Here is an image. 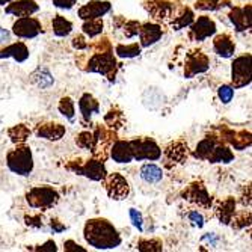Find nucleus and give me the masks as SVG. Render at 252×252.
Wrapping results in <instances>:
<instances>
[{
	"mask_svg": "<svg viewBox=\"0 0 252 252\" xmlns=\"http://www.w3.org/2000/svg\"><path fill=\"white\" fill-rule=\"evenodd\" d=\"M237 207V201L236 198L233 196H226L225 199L219 201L216 204V207H215V215L216 218L219 219L220 223L223 225H230L231 223V219L234 218V215L237 213L236 210Z\"/></svg>",
	"mask_w": 252,
	"mask_h": 252,
	"instance_id": "nucleus-22",
	"label": "nucleus"
},
{
	"mask_svg": "<svg viewBox=\"0 0 252 252\" xmlns=\"http://www.w3.org/2000/svg\"><path fill=\"white\" fill-rule=\"evenodd\" d=\"M141 178L147 185H157L163 178V169L156 163H145L141 166Z\"/></svg>",
	"mask_w": 252,
	"mask_h": 252,
	"instance_id": "nucleus-29",
	"label": "nucleus"
},
{
	"mask_svg": "<svg viewBox=\"0 0 252 252\" xmlns=\"http://www.w3.org/2000/svg\"><path fill=\"white\" fill-rule=\"evenodd\" d=\"M104 124H106V127H109L112 130L121 128L123 124H124V115H123V112L118 107L110 109L106 113V117H104Z\"/></svg>",
	"mask_w": 252,
	"mask_h": 252,
	"instance_id": "nucleus-35",
	"label": "nucleus"
},
{
	"mask_svg": "<svg viewBox=\"0 0 252 252\" xmlns=\"http://www.w3.org/2000/svg\"><path fill=\"white\" fill-rule=\"evenodd\" d=\"M234 88L231 85H222L218 88V97L222 104H230L234 98Z\"/></svg>",
	"mask_w": 252,
	"mask_h": 252,
	"instance_id": "nucleus-40",
	"label": "nucleus"
},
{
	"mask_svg": "<svg viewBox=\"0 0 252 252\" xmlns=\"http://www.w3.org/2000/svg\"><path fill=\"white\" fill-rule=\"evenodd\" d=\"M188 219H189V222H190L193 226H196V228H202L204 223H205V219H204L202 213L198 212V210H190V212L188 213Z\"/></svg>",
	"mask_w": 252,
	"mask_h": 252,
	"instance_id": "nucleus-44",
	"label": "nucleus"
},
{
	"mask_svg": "<svg viewBox=\"0 0 252 252\" xmlns=\"http://www.w3.org/2000/svg\"><path fill=\"white\" fill-rule=\"evenodd\" d=\"M14 59L17 62H25L29 58V49L25 42H14L6 44V47L0 49V59Z\"/></svg>",
	"mask_w": 252,
	"mask_h": 252,
	"instance_id": "nucleus-25",
	"label": "nucleus"
},
{
	"mask_svg": "<svg viewBox=\"0 0 252 252\" xmlns=\"http://www.w3.org/2000/svg\"><path fill=\"white\" fill-rule=\"evenodd\" d=\"M145 9L156 21H169L177 11V6L169 0H148Z\"/></svg>",
	"mask_w": 252,
	"mask_h": 252,
	"instance_id": "nucleus-14",
	"label": "nucleus"
},
{
	"mask_svg": "<svg viewBox=\"0 0 252 252\" xmlns=\"http://www.w3.org/2000/svg\"><path fill=\"white\" fill-rule=\"evenodd\" d=\"M58 110L66 120H73L76 115V103L71 97H62L58 104Z\"/></svg>",
	"mask_w": 252,
	"mask_h": 252,
	"instance_id": "nucleus-38",
	"label": "nucleus"
},
{
	"mask_svg": "<svg viewBox=\"0 0 252 252\" xmlns=\"http://www.w3.org/2000/svg\"><path fill=\"white\" fill-rule=\"evenodd\" d=\"M59 193L52 186H35L26 192V201L29 207L36 210H50L59 202Z\"/></svg>",
	"mask_w": 252,
	"mask_h": 252,
	"instance_id": "nucleus-4",
	"label": "nucleus"
},
{
	"mask_svg": "<svg viewBox=\"0 0 252 252\" xmlns=\"http://www.w3.org/2000/svg\"><path fill=\"white\" fill-rule=\"evenodd\" d=\"M126 38H134L137 33H139L141 29V21H136V20H126L124 25L121 26Z\"/></svg>",
	"mask_w": 252,
	"mask_h": 252,
	"instance_id": "nucleus-41",
	"label": "nucleus"
},
{
	"mask_svg": "<svg viewBox=\"0 0 252 252\" xmlns=\"http://www.w3.org/2000/svg\"><path fill=\"white\" fill-rule=\"evenodd\" d=\"M66 128L63 124L61 123H55V121H42L39 124H36L35 127V134L41 139H47V141H61L65 136Z\"/></svg>",
	"mask_w": 252,
	"mask_h": 252,
	"instance_id": "nucleus-16",
	"label": "nucleus"
},
{
	"mask_svg": "<svg viewBox=\"0 0 252 252\" xmlns=\"http://www.w3.org/2000/svg\"><path fill=\"white\" fill-rule=\"evenodd\" d=\"M109 156L113 158V162L120 165H127L133 162V153L130 148L128 141H113V144L109 148Z\"/></svg>",
	"mask_w": 252,
	"mask_h": 252,
	"instance_id": "nucleus-23",
	"label": "nucleus"
},
{
	"mask_svg": "<svg viewBox=\"0 0 252 252\" xmlns=\"http://www.w3.org/2000/svg\"><path fill=\"white\" fill-rule=\"evenodd\" d=\"M220 134H218L220 139L228 144L230 147H233L237 151H243L246 148L251 147V131L249 130H230L226 127H220Z\"/></svg>",
	"mask_w": 252,
	"mask_h": 252,
	"instance_id": "nucleus-13",
	"label": "nucleus"
},
{
	"mask_svg": "<svg viewBox=\"0 0 252 252\" xmlns=\"http://www.w3.org/2000/svg\"><path fill=\"white\" fill-rule=\"evenodd\" d=\"M6 166L15 175H31L33 171V156L31 147H28L26 144H21L9 150L6 154Z\"/></svg>",
	"mask_w": 252,
	"mask_h": 252,
	"instance_id": "nucleus-2",
	"label": "nucleus"
},
{
	"mask_svg": "<svg viewBox=\"0 0 252 252\" xmlns=\"http://www.w3.org/2000/svg\"><path fill=\"white\" fill-rule=\"evenodd\" d=\"M79 109H80L82 121L85 124H89L91 118H93L95 113H100V103L93 94L85 93L79 100Z\"/></svg>",
	"mask_w": 252,
	"mask_h": 252,
	"instance_id": "nucleus-24",
	"label": "nucleus"
},
{
	"mask_svg": "<svg viewBox=\"0 0 252 252\" xmlns=\"http://www.w3.org/2000/svg\"><path fill=\"white\" fill-rule=\"evenodd\" d=\"M31 80L41 89H49L50 86H53L55 79L52 76V73L47 70V68H38L36 71L32 73Z\"/></svg>",
	"mask_w": 252,
	"mask_h": 252,
	"instance_id": "nucleus-33",
	"label": "nucleus"
},
{
	"mask_svg": "<svg viewBox=\"0 0 252 252\" xmlns=\"http://www.w3.org/2000/svg\"><path fill=\"white\" fill-rule=\"evenodd\" d=\"M233 160H234V153L223 141H220L216 145V148L213 150V153H212V156L207 162H210V163H231Z\"/></svg>",
	"mask_w": 252,
	"mask_h": 252,
	"instance_id": "nucleus-28",
	"label": "nucleus"
},
{
	"mask_svg": "<svg viewBox=\"0 0 252 252\" xmlns=\"http://www.w3.org/2000/svg\"><path fill=\"white\" fill-rule=\"evenodd\" d=\"M128 216H130V220H131L133 226L139 233H142L144 231V218H142V213L139 210H136V209H130L128 210Z\"/></svg>",
	"mask_w": 252,
	"mask_h": 252,
	"instance_id": "nucleus-43",
	"label": "nucleus"
},
{
	"mask_svg": "<svg viewBox=\"0 0 252 252\" xmlns=\"http://www.w3.org/2000/svg\"><path fill=\"white\" fill-rule=\"evenodd\" d=\"M76 145L82 150H88L93 153V150L95 148V137H94V133L93 131H88V130H83L77 134L76 137Z\"/></svg>",
	"mask_w": 252,
	"mask_h": 252,
	"instance_id": "nucleus-36",
	"label": "nucleus"
},
{
	"mask_svg": "<svg viewBox=\"0 0 252 252\" xmlns=\"http://www.w3.org/2000/svg\"><path fill=\"white\" fill-rule=\"evenodd\" d=\"M133 160L142 162V160H150V162H156L162 157V148L153 139V137H134V139L128 141Z\"/></svg>",
	"mask_w": 252,
	"mask_h": 252,
	"instance_id": "nucleus-5",
	"label": "nucleus"
},
{
	"mask_svg": "<svg viewBox=\"0 0 252 252\" xmlns=\"http://www.w3.org/2000/svg\"><path fill=\"white\" fill-rule=\"evenodd\" d=\"M32 251H49V252H56L58 251V246L55 243V240H47L44 242L42 245L36 246V248H31Z\"/></svg>",
	"mask_w": 252,
	"mask_h": 252,
	"instance_id": "nucleus-49",
	"label": "nucleus"
},
{
	"mask_svg": "<svg viewBox=\"0 0 252 252\" xmlns=\"http://www.w3.org/2000/svg\"><path fill=\"white\" fill-rule=\"evenodd\" d=\"M63 251L65 252H86L83 246L76 243L74 240H65L63 242Z\"/></svg>",
	"mask_w": 252,
	"mask_h": 252,
	"instance_id": "nucleus-47",
	"label": "nucleus"
},
{
	"mask_svg": "<svg viewBox=\"0 0 252 252\" xmlns=\"http://www.w3.org/2000/svg\"><path fill=\"white\" fill-rule=\"evenodd\" d=\"M210 68V58L199 49H193L186 55L185 61V77L192 79L205 73Z\"/></svg>",
	"mask_w": 252,
	"mask_h": 252,
	"instance_id": "nucleus-9",
	"label": "nucleus"
},
{
	"mask_svg": "<svg viewBox=\"0 0 252 252\" xmlns=\"http://www.w3.org/2000/svg\"><path fill=\"white\" fill-rule=\"evenodd\" d=\"M233 228H236V230H242V228H246V226H249L251 225V212L248 210H245V212H242V213H236L234 215V218L231 219V223H230Z\"/></svg>",
	"mask_w": 252,
	"mask_h": 252,
	"instance_id": "nucleus-39",
	"label": "nucleus"
},
{
	"mask_svg": "<svg viewBox=\"0 0 252 252\" xmlns=\"http://www.w3.org/2000/svg\"><path fill=\"white\" fill-rule=\"evenodd\" d=\"M222 139H220L218 134H213V133L212 134H207L202 141L198 142V145H196V148L193 151V157L195 158H199V160H209L210 156H212V153H213V150L216 148V145Z\"/></svg>",
	"mask_w": 252,
	"mask_h": 252,
	"instance_id": "nucleus-26",
	"label": "nucleus"
},
{
	"mask_svg": "<svg viewBox=\"0 0 252 252\" xmlns=\"http://www.w3.org/2000/svg\"><path fill=\"white\" fill-rule=\"evenodd\" d=\"M137 249L142 252H160V251H163V242L157 237L141 239L137 242Z\"/></svg>",
	"mask_w": 252,
	"mask_h": 252,
	"instance_id": "nucleus-37",
	"label": "nucleus"
},
{
	"mask_svg": "<svg viewBox=\"0 0 252 252\" xmlns=\"http://www.w3.org/2000/svg\"><path fill=\"white\" fill-rule=\"evenodd\" d=\"M251 53L237 56L231 63V86L234 89H242L251 85L252 80V66Z\"/></svg>",
	"mask_w": 252,
	"mask_h": 252,
	"instance_id": "nucleus-6",
	"label": "nucleus"
},
{
	"mask_svg": "<svg viewBox=\"0 0 252 252\" xmlns=\"http://www.w3.org/2000/svg\"><path fill=\"white\" fill-rule=\"evenodd\" d=\"M202 240H209L212 246H216V243H218V237L215 236V233H209V234H205V236L202 237Z\"/></svg>",
	"mask_w": 252,
	"mask_h": 252,
	"instance_id": "nucleus-52",
	"label": "nucleus"
},
{
	"mask_svg": "<svg viewBox=\"0 0 252 252\" xmlns=\"http://www.w3.org/2000/svg\"><path fill=\"white\" fill-rule=\"evenodd\" d=\"M220 6V0H196L195 2V8L199 11H215Z\"/></svg>",
	"mask_w": 252,
	"mask_h": 252,
	"instance_id": "nucleus-42",
	"label": "nucleus"
},
{
	"mask_svg": "<svg viewBox=\"0 0 252 252\" xmlns=\"http://www.w3.org/2000/svg\"><path fill=\"white\" fill-rule=\"evenodd\" d=\"M32 134V130L26 126V124H15L8 130V136L12 144L15 145H21L26 144V141L29 139V136Z\"/></svg>",
	"mask_w": 252,
	"mask_h": 252,
	"instance_id": "nucleus-30",
	"label": "nucleus"
},
{
	"mask_svg": "<svg viewBox=\"0 0 252 252\" xmlns=\"http://www.w3.org/2000/svg\"><path fill=\"white\" fill-rule=\"evenodd\" d=\"M213 50L218 56L230 59L236 53V42L230 33H215L213 35Z\"/></svg>",
	"mask_w": 252,
	"mask_h": 252,
	"instance_id": "nucleus-20",
	"label": "nucleus"
},
{
	"mask_svg": "<svg viewBox=\"0 0 252 252\" xmlns=\"http://www.w3.org/2000/svg\"><path fill=\"white\" fill-rule=\"evenodd\" d=\"M181 198L186 199L190 204L198 205V207H201V209L209 210L213 207V198L210 196V193L207 192V188H205V185L201 180L192 181L190 185L183 190Z\"/></svg>",
	"mask_w": 252,
	"mask_h": 252,
	"instance_id": "nucleus-7",
	"label": "nucleus"
},
{
	"mask_svg": "<svg viewBox=\"0 0 252 252\" xmlns=\"http://www.w3.org/2000/svg\"><path fill=\"white\" fill-rule=\"evenodd\" d=\"M216 23L209 15H201L193 20L189 26V38L195 42H202L207 38H212L216 33Z\"/></svg>",
	"mask_w": 252,
	"mask_h": 252,
	"instance_id": "nucleus-10",
	"label": "nucleus"
},
{
	"mask_svg": "<svg viewBox=\"0 0 252 252\" xmlns=\"http://www.w3.org/2000/svg\"><path fill=\"white\" fill-rule=\"evenodd\" d=\"M50 228L53 230V233H58V234L66 230V226H65L59 219H56V218H53V219L50 220Z\"/></svg>",
	"mask_w": 252,
	"mask_h": 252,
	"instance_id": "nucleus-50",
	"label": "nucleus"
},
{
	"mask_svg": "<svg viewBox=\"0 0 252 252\" xmlns=\"http://www.w3.org/2000/svg\"><path fill=\"white\" fill-rule=\"evenodd\" d=\"M166 158V166L171 168L172 165H181L185 163L189 157V147L185 141H174L171 142L162 153Z\"/></svg>",
	"mask_w": 252,
	"mask_h": 252,
	"instance_id": "nucleus-15",
	"label": "nucleus"
},
{
	"mask_svg": "<svg viewBox=\"0 0 252 252\" xmlns=\"http://www.w3.org/2000/svg\"><path fill=\"white\" fill-rule=\"evenodd\" d=\"M142 47L139 42H130V44H118L115 47V55L121 59H131L139 56Z\"/></svg>",
	"mask_w": 252,
	"mask_h": 252,
	"instance_id": "nucleus-34",
	"label": "nucleus"
},
{
	"mask_svg": "<svg viewBox=\"0 0 252 252\" xmlns=\"http://www.w3.org/2000/svg\"><path fill=\"white\" fill-rule=\"evenodd\" d=\"M68 169H71L73 172H76L79 175H83V177L93 180V181H103L104 177L107 175V169L104 166V160L97 158V157L89 158V160H86V162H83V163H77L76 162L74 168L71 166V168H68Z\"/></svg>",
	"mask_w": 252,
	"mask_h": 252,
	"instance_id": "nucleus-12",
	"label": "nucleus"
},
{
	"mask_svg": "<svg viewBox=\"0 0 252 252\" xmlns=\"http://www.w3.org/2000/svg\"><path fill=\"white\" fill-rule=\"evenodd\" d=\"M42 25L41 21L36 17H20L14 21L12 25V33L17 38H23V39H32L36 38L39 33H42Z\"/></svg>",
	"mask_w": 252,
	"mask_h": 252,
	"instance_id": "nucleus-11",
	"label": "nucleus"
},
{
	"mask_svg": "<svg viewBox=\"0 0 252 252\" xmlns=\"http://www.w3.org/2000/svg\"><path fill=\"white\" fill-rule=\"evenodd\" d=\"M11 2V0H0V6H5Z\"/></svg>",
	"mask_w": 252,
	"mask_h": 252,
	"instance_id": "nucleus-53",
	"label": "nucleus"
},
{
	"mask_svg": "<svg viewBox=\"0 0 252 252\" xmlns=\"http://www.w3.org/2000/svg\"><path fill=\"white\" fill-rule=\"evenodd\" d=\"M195 20V14L190 8L188 6H180L174 15L171 17V20L168 21L169 26L174 29V31H181V29H186L190 26V23Z\"/></svg>",
	"mask_w": 252,
	"mask_h": 252,
	"instance_id": "nucleus-27",
	"label": "nucleus"
},
{
	"mask_svg": "<svg viewBox=\"0 0 252 252\" xmlns=\"http://www.w3.org/2000/svg\"><path fill=\"white\" fill-rule=\"evenodd\" d=\"M137 35H139V39H141L139 41L141 47L147 49L163 36V31H162V26L157 25V23L148 21V23H141V29Z\"/></svg>",
	"mask_w": 252,
	"mask_h": 252,
	"instance_id": "nucleus-19",
	"label": "nucleus"
},
{
	"mask_svg": "<svg viewBox=\"0 0 252 252\" xmlns=\"http://www.w3.org/2000/svg\"><path fill=\"white\" fill-rule=\"evenodd\" d=\"M71 45H73V49L82 52V50H86L89 47V44L86 41V36L83 33H79V35H74L73 39H71Z\"/></svg>",
	"mask_w": 252,
	"mask_h": 252,
	"instance_id": "nucleus-45",
	"label": "nucleus"
},
{
	"mask_svg": "<svg viewBox=\"0 0 252 252\" xmlns=\"http://www.w3.org/2000/svg\"><path fill=\"white\" fill-rule=\"evenodd\" d=\"M52 26H53V33L59 38H65L73 32V23L59 14L53 17Z\"/></svg>",
	"mask_w": 252,
	"mask_h": 252,
	"instance_id": "nucleus-32",
	"label": "nucleus"
},
{
	"mask_svg": "<svg viewBox=\"0 0 252 252\" xmlns=\"http://www.w3.org/2000/svg\"><path fill=\"white\" fill-rule=\"evenodd\" d=\"M104 29V21L103 17L100 18H89V20H83V25H82V32L85 36L88 38H95L100 36L103 33Z\"/></svg>",
	"mask_w": 252,
	"mask_h": 252,
	"instance_id": "nucleus-31",
	"label": "nucleus"
},
{
	"mask_svg": "<svg viewBox=\"0 0 252 252\" xmlns=\"http://www.w3.org/2000/svg\"><path fill=\"white\" fill-rule=\"evenodd\" d=\"M104 189L110 199L123 201L130 195V185L124 175L120 172H112L104 177Z\"/></svg>",
	"mask_w": 252,
	"mask_h": 252,
	"instance_id": "nucleus-8",
	"label": "nucleus"
},
{
	"mask_svg": "<svg viewBox=\"0 0 252 252\" xmlns=\"http://www.w3.org/2000/svg\"><path fill=\"white\" fill-rule=\"evenodd\" d=\"M251 5H245L243 8H239V6H234L228 17H230V21L233 23V26L236 29V32H245V31H249L251 26H252V18H251Z\"/></svg>",
	"mask_w": 252,
	"mask_h": 252,
	"instance_id": "nucleus-18",
	"label": "nucleus"
},
{
	"mask_svg": "<svg viewBox=\"0 0 252 252\" xmlns=\"http://www.w3.org/2000/svg\"><path fill=\"white\" fill-rule=\"evenodd\" d=\"M39 11V5L35 0H11L6 5L5 12L15 17H29Z\"/></svg>",
	"mask_w": 252,
	"mask_h": 252,
	"instance_id": "nucleus-21",
	"label": "nucleus"
},
{
	"mask_svg": "<svg viewBox=\"0 0 252 252\" xmlns=\"http://www.w3.org/2000/svg\"><path fill=\"white\" fill-rule=\"evenodd\" d=\"M83 239L89 246L100 251L115 249L123 242L115 225L106 218L88 219L83 226Z\"/></svg>",
	"mask_w": 252,
	"mask_h": 252,
	"instance_id": "nucleus-1",
	"label": "nucleus"
},
{
	"mask_svg": "<svg viewBox=\"0 0 252 252\" xmlns=\"http://www.w3.org/2000/svg\"><path fill=\"white\" fill-rule=\"evenodd\" d=\"M86 68H83L88 73H97L104 76L107 80L113 82L117 77L118 73V62L117 58L113 55V49L112 50H106V52H98L94 53L89 58V61L86 62Z\"/></svg>",
	"mask_w": 252,
	"mask_h": 252,
	"instance_id": "nucleus-3",
	"label": "nucleus"
},
{
	"mask_svg": "<svg viewBox=\"0 0 252 252\" xmlns=\"http://www.w3.org/2000/svg\"><path fill=\"white\" fill-rule=\"evenodd\" d=\"M53 5L58 8V9H66L70 11L74 8V5L77 3V0H52Z\"/></svg>",
	"mask_w": 252,
	"mask_h": 252,
	"instance_id": "nucleus-48",
	"label": "nucleus"
},
{
	"mask_svg": "<svg viewBox=\"0 0 252 252\" xmlns=\"http://www.w3.org/2000/svg\"><path fill=\"white\" fill-rule=\"evenodd\" d=\"M112 3L109 0H91L82 8H79V18L89 20V18H100L104 17L107 12H110Z\"/></svg>",
	"mask_w": 252,
	"mask_h": 252,
	"instance_id": "nucleus-17",
	"label": "nucleus"
},
{
	"mask_svg": "<svg viewBox=\"0 0 252 252\" xmlns=\"http://www.w3.org/2000/svg\"><path fill=\"white\" fill-rule=\"evenodd\" d=\"M11 42V32L8 29L0 28V45H6Z\"/></svg>",
	"mask_w": 252,
	"mask_h": 252,
	"instance_id": "nucleus-51",
	"label": "nucleus"
},
{
	"mask_svg": "<svg viewBox=\"0 0 252 252\" xmlns=\"http://www.w3.org/2000/svg\"><path fill=\"white\" fill-rule=\"evenodd\" d=\"M25 222H26V225H28V226H31V228H42V226H44L42 215H41V213L26 216V218H25Z\"/></svg>",
	"mask_w": 252,
	"mask_h": 252,
	"instance_id": "nucleus-46",
	"label": "nucleus"
}]
</instances>
